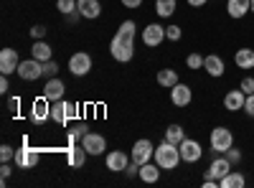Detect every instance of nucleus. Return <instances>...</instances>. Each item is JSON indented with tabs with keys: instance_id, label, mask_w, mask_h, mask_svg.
I'll return each instance as SVG.
<instances>
[{
	"instance_id": "f257e3e1",
	"label": "nucleus",
	"mask_w": 254,
	"mask_h": 188,
	"mask_svg": "<svg viewBox=\"0 0 254 188\" xmlns=\"http://www.w3.org/2000/svg\"><path fill=\"white\" fill-rule=\"evenodd\" d=\"M135 20H125V23L117 28L112 44H110V54L115 61L120 64H127V61H132L135 56Z\"/></svg>"
},
{
	"instance_id": "f03ea898",
	"label": "nucleus",
	"mask_w": 254,
	"mask_h": 188,
	"mask_svg": "<svg viewBox=\"0 0 254 188\" xmlns=\"http://www.w3.org/2000/svg\"><path fill=\"white\" fill-rule=\"evenodd\" d=\"M183 158H181V150H178V145H173V142H168V140H163L158 148H155V163L160 165L163 171H173V168H178V163H181Z\"/></svg>"
},
{
	"instance_id": "7ed1b4c3",
	"label": "nucleus",
	"mask_w": 254,
	"mask_h": 188,
	"mask_svg": "<svg viewBox=\"0 0 254 188\" xmlns=\"http://www.w3.org/2000/svg\"><path fill=\"white\" fill-rule=\"evenodd\" d=\"M208 142H211V150H214L216 155H224L231 145H234V135H231V130L229 127H224V125H219V127H214L211 130V137H208Z\"/></svg>"
},
{
	"instance_id": "20e7f679",
	"label": "nucleus",
	"mask_w": 254,
	"mask_h": 188,
	"mask_svg": "<svg viewBox=\"0 0 254 188\" xmlns=\"http://www.w3.org/2000/svg\"><path fill=\"white\" fill-rule=\"evenodd\" d=\"M76 117V104L66 102V99H59V102H51V120L56 125H66L69 120Z\"/></svg>"
},
{
	"instance_id": "39448f33",
	"label": "nucleus",
	"mask_w": 254,
	"mask_h": 188,
	"mask_svg": "<svg viewBox=\"0 0 254 188\" xmlns=\"http://www.w3.org/2000/svg\"><path fill=\"white\" fill-rule=\"evenodd\" d=\"M23 81H36V79H41L44 76V61H38V59H26V61H20V66H18V71H15Z\"/></svg>"
},
{
	"instance_id": "423d86ee",
	"label": "nucleus",
	"mask_w": 254,
	"mask_h": 188,
	"mask_svg": "<svg viewBox=\"0 0 254 188\" xmlns=\"http://www.w3.org/2000/svg\"><path fill=\"white\" fill-rule=\"evenodd\" d=\"M178 150H181L183 163H198V160H201V155H203L201 142H198V140H190V137H186V140L178 145Z\"/></svg>"
},
{
	"instance_id": "0eeeda50",
	"label": "nucleus",
	"mask_w": 254,
	"mask_h": 188,
	"mask_svg": "<svg viewBox=\"0 0 254 188\" xmlns=\"http://www.w3.org/2000/svg\"><path fill=\"white\" fill-rule=\"evenodd\" d=\"M153 158H155V148H153V142L147 140V137H142V140H137V142L132 145V160H135L137 165L150 163Z\"/></svg>"
},
{
	"instance_id": "6e6552de",
	"label": "nucleus",
	"mask_w": 254,
	"mask_h": 188,
	"mask_svg": "<svg viewBox=\"0 0 254 188\" xmlns=\"http://www.w3.org/2000/svg\"><path fill=\"white\" fill-rule=\"evenodd\" d=\"M165 41V26H158V23H150L142 28V44L150 46V49H158Z\"/></svg>"
},
{
	"instance_id": "1a4fd4ad",
	"label": "nucleus",
	"mask_w": 254,
	"mask_h": 188,
	"mask_svg": "<svg viewBox=\"0 0 254 188\" xmlns=\"http://www.w3.org/2000/svg\"><path fill=\"white\" fill-rule=\"evenodd\" d=\"M81 148L87 150L89 155H102L104 150H107V140H104V135L87 132V135L81 137Z\"/></svg>"
},
{
	"instance_id": "9d476101",
	"label": "nucleus",
	"mask_w": 254,
	"mask_h": 188,
	"mask_svg": "<svg viewBox=\"0 0 254 188\" xmlns=\"http://www.w3.org/2000/svg\"><path fill=\"white\" fill-rule=\"evenodd\" d=\"M89 69H92V56H89V54L79 51V54H74V56L69 59V71H71L74 76H87Z\"/></svg>"
},
{
	"instance_id": "9b49d317",
	"label": "nucleus",
	"mask_w": 254,
	"mask_h": 188,
	"mask_svg": "<svg viewBox=\"0 0 254 188\" xmlns=\"http://www.w3.org/2000/svg\"><path fill=\"white\" fill-rule=\"evenodd\" d=\"M49 117H51V102H49L46 97L36 99V102L31 104V122H36V125H44Z\"/></svg>"
},
{
	"instance_id": "f8f14e48",
	"label": "nucleus",
	"mask_w": 254,
	"mask_h": 188,
	"mask_svg": "<svg viewBox=\"0 0 254 188\" xmlns=\"http://www.w3.org/2000/svg\"><path fill=\"white\" fill-rule=\"evenodd\" d=\"M226 173H231V163H229V158H226V155H219V158H214V160H211L208 171H206V178L221 181Z\"/></svg>"
},
{
	"instance_id": "ddd939ff",
	"label": "nucleus",
	"mask_w": 254,
	"mask_h": 188,
	"mask_svg": "<svg viewBox=\"0 0 254 188\" xmlns=\"http://www.w3.org/2000/svg\"><path fill=\"white\" fill-rule=\"evenodd\" d=\"M18 66H20V59H18L15 49H3V51H0V71H3L5 76L18 71Z\"/></svg>"
},
{
	"instance_id": "4468645a",
	"label": "nucleus",
	"mask_w": 254,
	"mask_h": 188,
	"mask_svg": "<svg viewBox=\"0 0 254 188\" xmlns=\"http://www.w3.org/2000/svg\"><path fill=\"white\" fill-rule=\"evenodd\" d=\"M64 92H66V84H64L59 76H51V79L46 81V87H44V97H46L49 102L64 99Z\"/></svg>"
},
{
	"instance_id": "2eb2a0df",
	"label": "nucleus",
	"mask_w": 254,
	"mask_h": 188,
	"mask_svg": "<svg viewBox=\"0 0 254 188\" xmlns=\"http://www.w3.org/2000/svg\"><path fill=\"white\" fill-rule=\"evenodd\" d=\"M190 99H193V92H190L188 84H181L178 81V84L171 89V102L176 104V107H188Z\"/></svg>"
},
{
	"instance_id": "dca6fc26",
	"label": "nucleus",
	"mask_w": 254,
	"mask_h": 188,
	"mask_svg": "<svg viewBox=\"0 0 254 188\" xmlns=\"http://www.w3.org/2000/svg\"><path fill=\"white\" fill-rule=\"evenodd\" d=\"M15 165L18 168H36L38 165V153L33 150V148H20V150H15Z\"/></svg>"
},
{
	"instance_id": "f3484780",
	"label": "nucleus",
	"mask_w": 254,
	"mask_h": 188,
	"mask_svg": "<svg viewBox=\"0 0 254 188\" xmlns=\"http://www.w3.org/2000/svg\"><path fill=\"white\" fill-rule=\"evenodd\" d=\"M244 102H247V94H244L242 89H231V92H226V97H224V107H226L229 112H239V110H244Z\"/></svg>"
},
{
	"instance_id": "a211bd4d",
	"label": "nucleus",
	"mask_w": 254,
	"mask_h": 188,
	"mask_svg": "<svg viewBox=\"0 0 254 188\" xmlns=\"http://www.w3.org/2000/svg\"><path fill=\"white\" fill-rule=\"evenodd\" d=\"M107 171H112V173H122L125 168H127V155L122 153V150H112V153H107Z\"/></svg>"
},
{
	"instance_id": "6ab92c4d",
	"label": "nucleus",
	"mask_w": 254,
	"mask_h": 188,
	"mask_svg": "<svg viewBox=\"0 0 254 188\" xmlns=\"http://www.w3.org/2000/svg\"><path fill=\"white\" fill-rule=\"evenodd\" d=\"M203 69L208 71V76H224V71H226V66H224V59L221 56H216V54H211V56H206V61H203Z\"/></svg>"
},
{
	"instance_id": "aec40b11",
	"label": "nucleus",
	"mask_w": 254,
	"mask_h": 188,
	"mask_svg": "<svg viewBox=\"0 0 254 188\" xmlns=\"http://www.w3.org/2000/svg\"><path fill=\"white\" fill-rule=\"evenodd\" d=\"M226 13L231 18H244L247 13H252V0H229V3H226Z\"/></svg>"
},
{
	"instance_id": "412c9836",
	"label": "nucleus",
	"mask_w": 254,
	"mask_h": 188,
	"mask_svg": "<svg viewBox=\"0 0 254 188\" xmlns=\"http://www.w3.org/2000/svg\"><path fill=\"white\" fill-rule=\"evenodd\" d=\"M87 150L81 148V145H69V150H66V163L71 165V168H81L84 160H87Z\"/></svg>"
},
{
	"instance_id": "4be33fe9",
	"label": "nucleus",
	"mask_w": 254,
	"mask_h": 188,
	"mask_svg": "<svg viewBox=\"0 0 254 188\" xmlns=\"http://www.w3.org/2000/svg\"><path fill=\"white\" fill-rule=\"evenodd\" d=\"M76 8L84 18H99V13H102L99 0H76Z\"/></svg>"
},
{
	"instance_id": "5701e85b",
	"label": "nucleus",
	"mask_w": 254,
	"mask_h": 188,
	"mask_svg": "<svg viewBox=\"0 0 254 188\" xmlns=\"http://www.w3.org/2000/svg\"><path fill=\"white\" fill-rule=\"evenodd\" d=\"M244 186H247V178L239 171H231L219 181V188H244Z\"/></svg>"
},
{
	"instance_id": "b1692460",
	"label": "nucleus",
	"mask_w": 254,
	"mask_h": 188,
	"mask_svg": "<svg viewBox=\"0 0 254 188\" xmlns=\"http://www.w3.org/2000/svg\"><path fill=\"white\" fill-rule=\"evenodd\" d=\"M234 64L239 69H254V49H239L234 56Z\"/></svg>"
},
{
	"instance_id": "393cba45",
	"label": "nucleus",
	"mask_w": 254,
	"mask_h": 188,
	"mask_svg": "<svg viewBox=\"0 0 254 188\" xmlns=\"http://www.w3.org/2000/svg\"><path fill=\"white\" fill-rule=\"evenodd\" d=\"M158 84L165 89H173L178 84V71L176 69H160L158 71Z\"/></svg>"
},
{
	"instance_id": "a878e982",
	"label": "nucleus",
	"mask_w": 254,
	"mask_h": 188,
	"mask_svg": "<svg viewBox=\"0 0 254 188\" xmlns=\"http://www.w3.org/2000/svg\"><path fill=\"white\" fill-rule=\"evenodd\" d=\"M158 168H160L158 163H155V165H153V163H142V165H140V178H142L145 183H155V181L160 178V171H158Z\"/></svg>"
},
{
	"instance_id": "bb28decb",
	"label": "nucleus",
	"mask_w": 254,
	"mask_h": 188,
	"mask_svg": "<svg viewBox=\"0 0 254 188\" xmlns=\"http://www.w3.org/2000/svg\"><path fill=\"white\" fill-rule=\"evenodd\" d=\"M31 56L33 59H38V61H51V46L46 44V41H36L33 44V49H31Z\"/></svg>"
},
{
	"instance_id": "cd10ccee",
	"label": "nucleus",
	"mask_w": 254,
	"mask_h": 188,
	"mask_svg": "<svg viewBox=\"0 0 254 188\" xmlns=\"http://www.w3.org/2000/svg\"><path fill=\"white\" fill-rule=\"evenodd\" d=\"M178 8V0H155V13L160 18H171Z\"/></svg>"
},
{
	"instance_id": "c85d7f7f",
	"label": "nucleus",
	"mask_w": 254,
	"mask_h": 188,
	"mask_svg": "<svg viewBox=\"0 0 254 188\" xmlns=\"http://www.w3.org/2000/svg\"><path fill=\"white\" fill-rule=\"evenodd\" d=\"M165 140H168V142H173V145H181V142L186 140V130L181 127V125H168Z\"/></svg>"
},
{
	"instance_id": "c756f323",
	"label": "nucleus",
	"mask_w": 254,
	"mask_h": 188,
	"mask_svg": "<svg viewBox=\"0 0 254 188\" xmlns=\"http://www.w3.org/2000/svg\"><path fill=\"white\" fill-rule=\"evenodd\" d=\"M56 8H59V13H64V15L79 10V8H76V0H56Z\"/></svg>"
},
{
	"instance_id": "7c9ffc66",
	"label": "nucleus",
	"mask_w": 254,
	"mask_h": 188,
	"mask_svg": "<svg viewBox=\"0 0 254 188\" xmlns=\"http://www.w3.org/2000/svg\"><path fill=\"white\" fill-rule=\"evenodd\" d=\"M84 135H87V127H84V125L79 122V125H74V127L69 130V142H71V145H76V140H81Z\"/></svg>"
},
{
	"instance_id": "2f4dec72",
	"label": "nucleus",
	"mask_w": 254,
	"mask_h": 188,
	"mask_svg": "<svg viewBox=\"0 0 254 188\" xmlns=\"http://www.w3.org/2000/svg\"><path fill=\"white\" fill-rule=\"evenodd\" d=\"M203 61H206V56H201V54H188L186 64H188V69H203Z\"/></svg>"
},
{
	"instance_id": "473e14b6",
	"label": "nucleus",
	"mask_w": 254,
	"mask_h": 188,
	"mask_svg": "<svg viewBox=\"0 0 254 188\" xmlns=\"http://www.w3.org/2000/svg\"><path fill=\"white\" fill-rule=\"evenodd\" d=\"M181 36H183L181 26H165V38L168 41H181Z\"/></svg>"
},
{
	"instance_id": "72a5a7b5",
	"label": "nucleus",
	"mask_w": 254,
	"mask_h": 188,
	"mask_svg": "<svg viewBox=\"0 0 254 188\" xmlns=\"http://www.w3.org/2000/svg\"><path fill=\"white\" fill-rule=\"evenodd\" d=\"M224 155L229 158V163H231V165H237V163L242 160V150H239V148H234V145H231V148H229Z\"/></svg>"
},
{
	"instance_id": "f704fd0d",
	"label": "nucleus",
	"mask_w": 254,
	"mask_h": 188,
	"mask_svg": "<svg viewBox=\"0 0 254 188\" xmlns=\"http://www.w3.org/2000/svg\"><path fill=\"white\" fill-rule=\"evenodd\" d=\"M56 71H59V64H56V61L51 59V61H44V76H56Z\"/></svg>"
},
{
	"instance_id": "c9c22d12",
	"label": "nucleus",
	"mask_w": 254,
	"mask_h": 188,
	"mask_svg": "<svg viewBox=\"0 0 254 188\" xmlns=\"http://www.w3.org/2000/svg\"><path fill=\"white\" fill-rule=\"evenodd\" d=\"M239 89H242L244 94H254V76H244L242 84H239Z\"/></svg>"
},
{
	"instance_id": "e433bc0d",
	"label": "nucleus",
	"mask_w": 254,
	"mask_h": 188,
	"mask_svg": "<svg viewBox=\"0 0 254 188\" xmlns=\"http://www.w3.org/2000/svg\"><path fill=\"white\" fill-rule=\"evenodd\" d=\"M15 158V150L10 148V145H3V148H0V160H3V163H10Z\"/></svg>"
},
{
	"instance_id": "4c0bfd02",
	"label": "nucleus",
	"mask_w": 254,
	"mask_h": 188,
	"mask_svg": "<svg viewBox=\"0 0 254 188\" xmlns=\"http://www.w3.org/2000/svg\"><path fill=\"white\" fill-rule=\"evenodd\" d=\"M10 173H13V168H10V165H8V163H3V165H0V178H3V186L8 183V178H10Z\"/></svg>"
},
{
	"instance_id": "58836bf2",
	"label": "nucleus",
	"mask_w": 254,
	"mask_h": 188,
	"mask_svg": "<svg viewBox=\"0 0 254 188\" xmlns=\"http://www.w3.org/2000/svg\"><path fill=\"white\" fill-rule=\"evenodd\" d=\"M244 112L249 117H254V94H247V102H244Z\"/></svg>"
},
{
	"instance_id": "ea45409f",
	"label": "nucleus",
	"mask_w": 254,
	"mask_h": 188,
	"mask_svg": "<svg viewBox=\"0 0 254 188\" xmlns=\"http://www.w3.org/2000/svg\"><path fill=\"white\" fill-rule=\"evenodd\" d=\"M31 36H33V41L44 38V36H46V26H33V28H31Z\"/></svg>"
},
{
	"instance_id": "a19ab883",
	"label": "nucleus",
	"mask_w": 254,
	"mask_h": 188,
	"mask_svg": "<svg viewBox=\"0 0 254 188\" xmlns=\"http://www.w3.org/2000/svg\"><path fill=\"white\" fill-rule=\"evenodd\" d=\"M79 18H84V15H81L79 10H74V13H69V15H66V23H69V26H74V23H79Z\"/></svg>"
},
{
	"instance_id": "79ce46f5",
	"label": "nucleus",
	"mask_w": 254,
	"mask_h": 188,
	"mask_svg": "<svg viewBox=\"0 0 254 188\" xmlns=\"http://www.w3.org/2000/svg\"><path fill=\"white\" fill-rule=\"evenodd\" d=\"M122 5H125V8H132V10H135V8H140V5H142V0H122Z\"/></svg>"
},
{
	"instance_id": "37998d69",
	"label": "nucleus",
	"mask_w": 254,
	"mask_h": 188,
	"mask_svg": "<svg viewBox=\"0 0 254 188\" xmlns=\"http://www.w3.org/2000/svg\"><path fill=\"white\" fill-rule=\"evenodd\" d=\"M203 188H219V181H214V178H206V181H203Z\"/></svg>"
},
{
	"instance_id": "c03bdc74",
	"label": "nucleus",
	"mask_w": 254,
	"mask_h": 188,
	"mask_svg": "<svg viewBox=\"0 0 254 188\" xmlns=\"http://www.w3.org/2000/svg\"><path fill=\"white\" fill-rule=\"evenodd\" d=\"M206 3H208V0H188L190 8H201V5H206Z\"/></svg>"
},
{
	"instance_id": "a18cd8bd",
	"label": "nucleus",
	"mask_w": 254,
	"mask_h": 188,
	"mask_svg": "<svg viewBox=\"0 0 254 188\" xmlns=\"http://www.w3.org/2000/svg\"><path fill=\"white\" fill-rule=\"evenodd\" d=\"M0 92H3V94L8 92V76L5 74H3V79H0Z\"/></svg>"
},
{
	"instance_id": "49530a36",
	"label": "nucleus",
	"mask_w": 254,
	"mask_h": 188,
	"mask_svg": "<svg viewBox=\"0 0 254 188\" xmlns=\"http://www.w3.org/2000/svg\"><path fill=\"white\" fill-rule=\"evenodd\" d=\"M18 104H20V102H18V97H15V99L8 102V107H10V110H18Z\"/></svg>"
},
{
	"instance_id": "de8ad7c7",
	"label": "nucleus",
	"mask_w": 254,
	"mask_h": 188,
	"mask_svg": "<svg viewBox=\"0 0 254 188\" xmlns=\"http://www.w3.org/2000/svg\"><path fill=\"white\" fill-rule=\"evenodd\" d=\"M252 13H254V0H252Z\"/></svg>"
}]
</instances>
